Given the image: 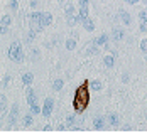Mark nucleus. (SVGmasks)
<instances>
[{
	"label": "nucleus",
	"instance_id": "nucleus-7",
	"mask_svg": "<svg viewBox=\"0 0 147 133\" xmlns=\"http://www.w3.org/2000/svg\"><path fill=\"white\" fill-rule=\"evenodd\" d=\"M123 37H125V30L122 29V27H115V29L112 30V39H113V41H122V39H123Z\"/></svg>",
	"mask_w": 147,
	"mask_h": 133
},
{
	"label": "nucleus",
	"instance_id": "nucleus-37",
	"mask_svg": "<svg viewBox=\"0 0 147 133\" xmlns=\"http://www.w3.org/2000/svg\"><path fill=\"white\" fill-rule=\"evenodd\" d=\"M122 81H123V83H129V74H123V76H122Z\"/></svg>",
	"mask_w": 147,
	"mask_h": 133
},
{
	"label": "nucleus",
	"instance_id": "nucleus-6",
	"mask_svg": "<svg viewBox=\"0 0 147 133\" xmlns=\"http://www.w3.org/2000/svg\"><path fill=\"white\" fill-rule=\"evenodd\" d=\"M17 116H19V104L15 103V104H12V108H10V115H9V125H10V126L15 123Z\"/></svg>",
	"mask_w": 147,
	"mask_h": 133
},
{
	"label": "nucleus",
	"instance_id": "nucleus-18",
	"mask_svg": "<svg viewBox=\"0 0 147 133\" xmlns=\"http://www.w3.org/2000/svg\"><path fill=\"white\" fill-rule=\"evenodd\" d=\"M78 17H80V22H83V20H85V19L88 17V7H80Z\"/></svg>",
	"mask_w": 147,
	"mask_h": 133
},
{
	"label": "nucleus",
	"instance_id": "nucleus-3",
	"mask_svg": "<svg viewBox=\"0 0 147 133\" xmlns=\"http://www.w3.org/2000/svg\"><path fill=\"white\" fill-rule=\"evenodd\" d=\"M41 14L42 12H30L29 14V25L30 29L37 30V32H41Z\"/></svg>",
	"mask_w": 147,
	"mask_h": 133
},
{
	"label": "nucleus",
	"instance_id": "nucleus-35",
	"mask_svg": "<svg viewBox=\"0 0 147 133\" xmlns=\"http://www.w3.org/2000/svg\"><path fill=\"white\" fill-rule=\"evenodd\" d=\"M139 30H140V32H147V24L140 22V25H139Z\"/></svg>",
	"mask_w": 147,
	"mask_h": 133
},
{
	"label": "nucleus",
	"instance_id": "nucleus-21",
	"mask_svg": "<svg viewBox=\"0 0 147 133\" xmlns=\"http://www.w3.org/2000/svg\"><path fill=\"white\" fill-rule=\"evenodd\" d=\"M63 86H64V81L63 79H54V83H53V89L54 91H61Z\"/></svg>",
	"mask_w": 147,
	"mask_h": 133
},
{
	"label": "nucleus",
	"instance_id": "nucleus-40",
	"mask_svg": "<svg viewBox=\"0 0 147 133\" xmlns=\"http://www.w3.org/2000/svg\"><path fill=\"white\" fill-rule=\"evenodd\" d=\"M142 2H144V3H147V0H142Z\"/></svg>",
	"mask_w": 147,
	"mask_h": 133
},
{
	"label": "nucleus",
	"instance_id": "nucleus-15",
	"mask_svg": "<svg viewBox=\"0 0 147 133\" xmlns=\"http://www.w3.org/2000/svg\"><path fill=\"white\" fill-rule=\"evenodd\" d=\"M103 88L102 81H98V79H93V81H90V89L91 91H100Z\"/></svg>",
	"mask_w": 147,
	"mask_h": 133
},
{
	"label": "nucleus",
	"instance_id": "nucleus-12",
	"mask_svg": "<svg viewBox=\"0 0 147 133\" xmlns=\"http://www.w3.org/2000/svg\"><path fill=\"white\" fill-rule=\"evenodd\" d=\"M103 62H105L107 68H113V66H115V56H113V54H107V56L103 57Z\"/></svg>",
	"mask_w": 147,
	"mask_h": 133
},
{
	"label": "nucleus",
	"instance_id": "nucleus-28",
	"mask_svg": "<svg viewBox=\"0 0 147 133\" xmlns=\"http://www.w3.org/2000/svg\"><path fill=\"white\" fill-rule=\"evenodd\" d=\"M9 7H10L12 12H17V10H19V0H10V2H9Z\"/></svg>",
	"mask_w": 147,
	"mask_h": 133
},
{
	"label": "nucleus",
	"instance_id": "nucleus-34",
	"mask_svg": "<svg viewBox=\"0 0 147 133\" xmlns=\"http://www.w3.org/2000/svg\"><path fill=\"white\" fill-rule=\"evenodd\" d=\"M80 7H88L90 5V0H80V3H78Z\"/></svg>",
	"mask_w": 147,
	"mask_h": 133
},
{
	"label": "nucleus",
	"instance_id": "nucleus-13",
	"mask_svg": "<svg viewBox=\"0 0 147 133\" xmlns=\"http://www.w3.org/2000/svg\"><path fill=\"white\" fill-rule=\"evenodd\" d=\"M81 24H83V27L88 30V32H93V30H95V22H93V20L90 19V17H86V19H85V20H83Z\"/></svg>",
	"mask_w": 147,
	"mask_h": 133
},
{
	"label": "nucleus",
	"instance_id": "nucleus-33",
	"mask_svg": "<svg viewBox=\"0 0 147 133\" xmlns=\"http://www.w3.org/2000/svg\"><path fill=\"white\" fill-rule=\"evenodd\" d=\"M39 59V49H32V61Z\"/></svg>",
	"mask_w": 147,
	"mask_h": 133
},
{
	"label": "nucleus",
	"instance_id": "nucleus-16",
	"mask_svg": "<svg viewBox=\"0 0 147 133\" xmlns=\"http://www.w3.org/2000/svg\"><path fill=\"white\" fill-rule=\"evenodd\" d=\"M85 54H86V56H93V54H98V45H95L93 42H91V45H88V47H86Z\"/></svg>",
	"mask_w": 147,
	"mask_h": 133
},
{
	"label": "nucleus",
	"instance_id": "nucleus-8",
	"mask_svg": "<svg viewBox=\"0 0 147 133\" xmlns=\"http://www.w3.org/2000/svg\"><path fill=\"white\" fill-rule=\"evenodd\" d=\"M26 100H27V104H29V106H32V104L37 103V100H36V93H34V89L32 88L27 89V93H26Z\"/></svg>",
	"mask_w": 147,
	"mask_h": 133
},
{
	"label": "nucleus",
	"instance_id": "nucleus-36",
	"mask_svg": "<svg viewBox=\"0 0 147 133\" xmlns=\"http://www.w3.org/2000/svg\"><path fill=\"white\" fill-rule=\"evenodd\" d=\"M29 5L32 7V9H36V7H37V0H30V2H29Z\"/></svg>",
	"mask_w": 147,
	"mask_h": 133
},
{
	"label": "nucleus",
	"instance_id": "nucleus-17",
	"mask_svg": "<svg viewBox=\"0 0 147 133\" xmlns=\"http://www.w3.org/2000/svg\"><path fill=\"white\" fill-rule=\"evenodd\" d=\"M0 108H2V115H5L9 110V100L5 96H2V100H0Z\"/></svg>",
	"mask_w": 147,
	"mask_h": 133
},
{
	"label": "nucleus",
	"instance_id": "nucleus-39",
	"mask_svg": "<svg viewBox=\"0 0 147 133\" xmlns=\"http://www.w3.org/2000/svg\"><path fill=\"white\" fill-rule=\"evenodd\" d=\"M59 3H66V0H58Z\"/></svg>",
	"mask_w": 147,
	"mask_h": 133
},
{
	"label": "nucleus",
	"instance_id": "nucleus-27",
	"mask_svg": "<svg viewBox=\"0 0 147 133\" xmlns=\"http://www.w3.org/2000/svg\"><path fill=\"white\" fill-rule=\"evenodd\" d=\"M30 111H32V115H39V113H42V108L36 103V104H32V106H30Z\"/></svg>",
	"mask_w": 147,
	"mask_h": 133
},
{
	"label": "nucleus",
	"instance_id": "nucleus-4",
	"mask_svg": "<svg viewBox=\"0 0 147 133\" xmlns=\"http://www.w3.org/2000/svg\"><path fill=\"white\" fill-rule=\"evenodd\" d=\"M53 108H54V100H53V98H46L44 100V106H42V113H41V115H44L46 118L51 116Z\"/></svg>",
	"mask_w": 147,
	"mask_h": 133
},
{
	"label": "nucleus",
	"instance_id": "nucleus-14",
	"mask_svg": "<svg viewBox=\"0 0 147 133\" xmlns=\"http://www.w3.org/2000/svg\"><path fill=\"white\" fill-rule=\"evenodd\" d=\"M107 41H108V35H107V34H102L100 37H96V39H93V44H95V45H98V47H100V45H105V44H107Z\"/></svg>",
	"mask_w": 147,
	"mask_h": 133
},
{
	"label": "nucleus",
	"instance_id": "nucleus-32",
	"mask_svg": "<svg viewBox=\"0 0 147 133\" xmlns=\"http://www.w3.org/2000/svg\"><path fill=\"white\" fill-rule=\"evenodd\" d=\"M140 51L147 54V39H142V42H140Z\"/></svg>",
	"mask_w": 147,
	"mask_h": 133
},
{
	"label": "nucleus",
	"instance_id": "nucleus-38",
	"mask_svg": "<svg viewBox=\"0 0 147 133\" xmlns=\"http://www.w3.org/2000/svg\"><path fill=\"white\" fill-rule=\"evenodd\" d=\"M125 2H127V3H130V5H134V3H137L139 0H125Z\"/></svg>",
	"mask_w": 147,
	"mask_h": 133
},
{
	"label": "nucleus",
	"instance_id": "nucleus-11",
	"mask_svg": "<svg viewBox=\"0 0 147 133\" xmlns=\"http://www.w3.org/2000/svg\"><path fill=\"white\" fill-rule=\"evenodd\" d=\"M32 81H34V74H32V73H24V74H22V83H24L27 88L32 84Z\"/></svg>",
	"mask_w": 147,
	"mask_h": 133
},
{
	"label": "nucleus",
	"instance_id": "nucleus-5",
	"mask_svg": "<svg viewBox=\"0 0 147 133\" xmlns=\"http://www.w3.org/2000/svg\"><path fill=\"white\" fill-rule=\"evenodd\" d=\"M51 24H53V15L49 14V12H42L41 14V29L49 27Z\"/></svg>",
	"mask_w": 147,
	"mask_h": 133
},
{
	"label": "nucleus",
	"instance_id": "nucleus-31",
	"mask_svg": "<svg viewBox=\"0 0 147 133\" xmlns=\"http://www.w3.org/2000/svg\"><path fill=\"white\" fill-rule=\"evenodd\" d=\"M2 84H3V88H7V86L10 84V74H5V76H3V81H2Z\"/></svg>",
	"mask_w": 147,
	"mask_h": 133
},
{
	"label": "nucleus",
	"instance_id": "nucleus-30",
	"mask_svg": "<svg viewBox=\"0 0 147 133\" xmlns=\"http://www.w3.org/2000/svg\"><path fill=\"white\" fill-rule=\"evenodd\" d=\"M139 19H140V22L147 24V10H142V12H139Z\"/></svg>",
	"mask_w": 147,
	"mask_h": 133
},
{
	"label": "nucleus",
	"instance_id": "nucleus-29",
	"mask_svg": "<svg viewBox=\"0 0 147 133\" xmlns=\"http://www.w3.org/2000/svg\"><path fill=\"white\" fill-rule=\"evenodd\" d=\"M74 123H76V116H74V115H68V116H66V125H68V126H73Z\"/></svg>",
	"mask_w": 147,
	"mask_h": 133
},
{
	"label": "nucleus",
	"instance_id": "nucleus-25",
	"mask_svg": "<svg viewBox=\"0 0 147 133\" xmlns=\"http://www.w3.org/2000/svg\"><path fill=\"white\" fill-rule=\"evenodd\" d=\"M108 121H110L113 126H117L118 125V116L115 115V113H110V115H108Z\"/></svg>",
	"mask_w": 147,
	"mask_h": 133
},
{
	"label": "nucleus",
	"instance_id": "nucleus-23",
	"mask_svg": "<svg viewBox=\"0 0 147 133\" xmlns=\"http://www.w3.org/2000/svg\"><path fill=\"white\" fill-rule=\"evenodd\" d=\"M74 47H76V39H74V37H69V39L66 41V49H68V51H73Z\"/></svg>",
	"mask_w": 147,
	"mask_h": 133
},
{
	"label": "nucleus",
	"instance_id": "nucleus-24",
	"mask_svg": "<svg viewBox=\"0 0 147 133\" xmlns=\"http://www.w3.org/2000/svg\"><path fill=\"white\" fill-rule=\"evenodd\" d=\"M64 12H66V15H73L74 14V5L73 3H64Z\"/></svg>",
	"mask_w": 147,
	"mask_h": 133
},
{
	"label": "nucleus",
	"instance_id": "nucleus-10",
	"mask_svg": "<svg viewBox=\"0 0 147 133\" xmlns=\"http://www.w3.org/2000/svg\"><path fill=\"white\" fill-rule=\"evenodd\" d=\"M118 17H120V20H122L125 25H129V24L132 22V19H130V14H129L127 10H120V12H118Z\"/></svg>",
	"mask_w": 147,
	"mask_h": 133
},
{
	"label": "nucleus",
	"instance_id": "nucleus-22",
	"mask_svg": "<svg viewBox=\"0 0 147 133\" xmlns=\"http://www.w3.org/2000/svg\"><path fill=\"white\" fill-rule=\"evenodd\" d=\"M93 128H96V130L103 128V118L102 116H96V118L93 120Z\"/></svg>",
	"mask_w": 147,
	"mask_h": 133
},
{
	"label": "nucleus",
	"instance_id": "nucleus-19",
	"mask_svg": "<svg viewBox=\"0 0 147 133\" xmlns=\"http://www.w3.org/2000/svg\"><path fill=\"white\" fill-rule=\"evenodd\" d=\"M78 20H80V17H78L76 14L68 15V25H69V27H74V25L78 24Z\"/></svg>",
	"mask_w": 147,
	"mask_h": 133
},
{
	"label": "nucleus",
	"instance_id": "nucleus-9",
	"mask_svg": "<svg viewBox=\"0 0 147 133\" xmlns=\"http://www.w3.org/2000/svg\"><path fill=\"white\" fill-rule=\"evenodd\" d=\"M10 22H12L10 15H3L2 17V34H7V30L10 27Z\"/></svg>",
	"mask_w": 147,
	"mask_h": 133
},
{
	"label": "nucleus",
	"instance_id": "nucleus-20",
	"mask_svg": "<svg viewBox=\"0 0 147 133\" xmlns=\"http://www.w3.org/2000/svg\"><path fill=\"white\" fill-rule=\"evenodd\" d=\"M36 34H37V30H34V29H29V32H27V35H26V42H32L34 39H36Z\"/></svg>",
	"mask_w": 147,
	"mask_h": 133
},
{
	"label": "nucleus",
	"instance_id": "nucleus-1",
	"mask_svg": "<svg viewBox=\"0 0 147 133\" xmlns=\"http://www.w3.org/2000/svg\"><path fill=\"white\" fill-rule=\"evenodd\" d=\"M90 101V94H88V86L83 84L76 89V94H74V100H73V106L76 110V113H83V110L88 106Z\"/></svg>",
	"mask_w": 147,
	"mask_h": 133
},
{
	"label": "nucleus",
	"instance_id": "nucleus-2",
	"mask_svg": "<svg viewBox=\"0 0 147 133\" xmlns=\"http://www.w3.org/2000/svg\"><path fill=\"white\" fill-rule=\"evenodd\" d=\"M7 54H9L10 61H14V62H22V59H24V51H22V45L19 42H12L9 45Z\"/></svg>",
	"mask_w": 147,
	"mask_h": 133
},
{
	"label": "nucleus",
	"instance_id": "nucleus-26",
	"mask_svg": "<svg viewBox=\"0 0 147 133\" xmlns=\"http://www.w3.org/2000/svg\"><path fill=\"white\" fill-rule=\"evenodd\" d=\"M32 121H34V120H32V115H26V116H24V121H22V125L27 128V126L32 125Z\"/></svg>",
	"mask_w": 147,
	"mask_h": 133
}]
</instances>
